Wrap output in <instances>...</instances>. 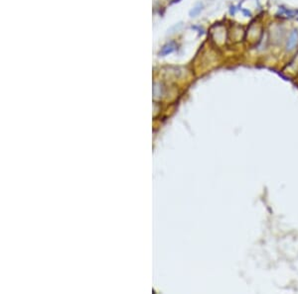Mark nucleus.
<instances>
[{
  "instance_id": "1",
  "label": "nucleus",
  "mask_w": 298,
  "mask_h": 294,
  "mask_svg": "<svg viewBox=\"0 0 298 294\" xmlns=\"http://www.w3.org/2000/svg\"><path fill=\"white\" fill-rule=\"evenodd\" d=\"M297 44H298V31L294 30V31L291 32L288 40H287L286 51H288V52L293 51L295 49V47L297 46Z\"/></svg>"
}]
</instances>
